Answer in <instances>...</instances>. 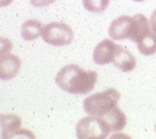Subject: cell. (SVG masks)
I'll return each mask as SVG.
<instances>
[{
  "label": "cell",
  "instance_id": "cell-1",
  "mask_svg": "<svg viewBox=\"0 0 156 139\" xmlns=\"http://www.w3.org/2000/svg\"><path fill=\"white\" fill-rule=\"evenodd\" d=\"M97 78V72L85 70L77 64H68L58 73L55 83L66 93L73 95H87L93 90Z\"/></svg>",
  "mask_w": 156,
  "mask_h": 139
},
{
  "label": "cell",
  "instance_id": "cell-2",
  "mask_svg": "<svg viewBox=\"0 0 156 139\" xmlns=\"http://www.w3.org/2000/svg\"><path fill=\"white\" fill-rule=\"evenodd\" d=\"M119 98L120 93L116 89L108 88L102 93H97L86 98L83 100V110L88 114L101 117L116 107Z\"/></svg>",
  "mask_w": 156,
  "mask_h": 139
},
{
  "label": "cell",
  "instance_id": "cell-3",
  "mask_svg": "<svg viewBox=\"0 0 156 139\" xmlns=\"http://www.w3.org/2000/svg\"><path fill=\"white\" fill-rule=\"evenodd\" d=\"M110 133L100 116H86L76 125V136L79 139H102L106 138Z\"/></svg>",
  "mask_w": 156,
  "mask_h": 139
},
{
  "label": "cell",
  "instance_id": "cell-4",
  "mask_svg": "<svg viewBox=\"0 0 156 139\" xmlns=\"http://www.w3.org/2000/svg\"><path fill=\"white\" fill-rule=\"evenodd\" d=\"M41 37L51 46H67L74 40V32L65 23L52 22L47 24L41 32Z\"/></svg>",
  "mask_w": 156,
  "mask_h": 139
},
{
  "label": "cell",
  "instance_id": "cell-5",
  "mask_svg": "<svg viewBox=\"0 0 156 139\" xmlns=\"http://www.w3.org/2000/svg\"><path fill=\"white\" fill-rule=\"evenodd\" d=\"M117 48H118V45H116L111 39L102 40L97 45L93 50V62L98 65L112 63L117 52Z\"/></svg>",
  "mask_w": 156,
  "mask_h": 139
},
{
  "label": "cell",
  "instance_id": "cell-6",
  "mask_svg": "<svg viewBox=\"0 0 156 139\" xmlns=\"http://www.w3.org/2000/svg\"><path fill=\"white\" fill-rule=\"evenodd\" d=\"M131 21L132 16H128V15H122L115 19L111 23L108 28V34L111 38L114 40H122V39L129 38Z\"/></svg>",
  "mask_w": 156,
  "mask_h": 139
},
{
  "label": "cell",
  "instance_id": "cell-7",
  "mask_svg": "<svg viewBox=\"0 0 156 139\" xmlns=\"http://www.w3.org/2000/svg\"><path fill=\"white\" fill-rule=\"evenodd\" d=\"M21 68V60L17 56L12 53L1 54L0 58V77L1 79H11Z\"/></svg>",
  "mask_w": 156,
  "mask_h": 139
},
{
  "label": "cell",
  "instance_id": "cell-8",
  "mask_svg": "<svg viewBox=\"0 0 156 139\" xmlns=\"http://www.w3.org/2000/svg\"><path fill=\"white\" fill-rule=\"evenodd\" d=\"M150 33V23L145 15L136 14L132 16L131 28H130L129 39L134 42H140Z\"/></svg>",
  "mask_w": 156,
  "mask_h": 139
},
{
  "label": "cell",
  "instance_id": "cell-9",
  "mask_svg": "<svg viewBox=\"0 0 156 139\" xmlns=\"http://www.w3.org/2000/svg\"><path fill=\"white\" fill-rule=\"evenodd\" d=\"M1 124V138L9 139L17 135L21 128V117L16 114H1L0 116Z\"/></svg>",
  "mask_w": 156,
  "mask_h": 139
},
{
  "label": "cell",
  "instance_id": "cell-10",
  "mask_svg": "<svg viewBox=\"0 0 156 139\" xmlns=\"http://www.w3.org/2000/svg\"><path fill=\"white\" fill-rule=\"evenodd\" d=\"M114 65L116 66L118 70L122 72H131L134 70L136 65V60L134 56L130 51H128L124 47L118 45L117 48V52L115 54L114 61H113Z\"/></svg>",
  "mask_w": 156,
  "mask_h": 139
},
{
  "label": "cell",
  "instance_id": "cell-11",
  "mask_svg": "<svg viewBox=\"0 0 156 139\" xmlns=\"http://www.w3.org/2000/svg\"><path fill=\"white\" fill-rule=\"evenodd\" d=\"M101 117L106 124V126L108 127L110 132H119V130H124V127L126 126V115L117 107L113 108L110 112H107L106 114Z\"/></svg>",
  "mask_w": 156,
  "mask_h": 139
},
{
  "label": "cell",
  "instance_id": "cell-12",
  "mask_svg": "<svg viewBox=\"0 0 156 139\" xmlns=\"http://www.w3.org/2000/svg\"><path fill=\"white\" fill-rule=\"evenodd\" d=\"M44 29V26L38 20H27L26 22L22 24V31H21V35H22L23 39L27 40V42H32L37 39L39 36H41V32Z\"/></svg>",
  "mask_w": 156,
  "mask_h": 139
},
{
  "label": "cell",
  "instance_id": "cell-13",
  "mask_svg": "<svg viewBox=\"0 0 156 139\" xmlns=\"http://www.w3.org/2000/svg\"><path fill=\"white\" fill-rule=\"evenodd\" d=\"M138 49L144 56H152L156 53V34L149 33L141 42H138Z\"/></svg>",
  "mask_w": 156,
  "mask_h": 139
},
{
  "label": "cell",
  "instance_id": "cell-14",
  "mask_svg": "<svg viewBox=\"0 0 156 139\" xmlns=\"http://www.w3.org/2000/svg\"><path fill=\"white\" fill-rule=\"evenodd\" d=\"M83 5L89 12L101 13L108 7L110 0H83Z\"/></svg>",
  "mask_w": 156,
  "mask_h": 139
},
{
  "label": "cell",
  "instance_id": "cell-15",
  "mask_svg": "<svg viewBox=\"0 0 156 139\" xmlns=\"http://www.w3.org/2000/svg\"><path fill=\"white\" fill-rule=\"evenodd\" d=\"M54 1L55 0H30V3L36 8H44L53 3Z\"/></svg>",
  "mask_w": 156,
  "mask_h": 139
},
{
  "label": "cell",
  "instance_id": "cell-16",
  "mask_svg": "<svg viewBox=\"0 0 156 139\" xmlns=\"http://www.w3.org/2000/svg\"><path fill=\"white\" fill-rule=\"evenodd\" d=\"M150 27H151L152 32L156 34V10L151 15V19H150Z\"/></svg>",
  "mask_w": 156,
  "mask_h": 139
},
{
  "label": "cell",
  "instance_id": "cell-17",
  "mask_svg": "<svg viewBox=\"0 0 156 139\" xmlns=\"http://www.w3.org/2000/svg\"><path fill=\"white\" fill-rule=\"evenodd\" d=\"M13 0H1V2H0V5L1 7H5V5H10V3L12 2Z\"/></svg>",
  "mask_w": 156,
  "mask_h": 139
},
{
  "label": "cell",
  "instance_id": "cell-18",
  "mask_svg": "<svg viewBox=\"0 0 156 139\" xmlns=\"http://www.w3.org/2000/svg\"><path fill=\"white\" fill-rule=\"evenodd\" d=\"M133 1H136V2H141V1H144V0H133Z\"/></svg>",
  "mask_w": 156,
  "mask_h": 139
},
{
  "label": "cell",
  "instance_id": "cell-19",
  "mask_svg": "<svg viewBox=\"0 0 156 139\" xmlns=\"http://www.w3.org/2000/svg\"><path fill=\"white\" fill-rule=\"evenodd\" d=\"M155 132H156V125H155Z\"/></svg>",
  "mask_w": 156,
  "mask_h": 139
}]
</instances>
